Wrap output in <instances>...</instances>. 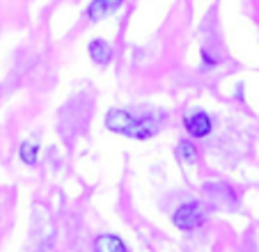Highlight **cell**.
<instances>
[{
    "instance_id": "1",
    "label": "cell",
    "mask_w": 259,
    "mask_h": 252,
    "mask_svg": "<svg viewBox=\"0 0 259 252\" xmlns=\"http://www.w3.org/2000/svg\"><path fill=\"white\" fill-rule=\"evenodd\" d=\"M106 129L113 133H119V136L136 138V140H149V138L156 133L158 126L154 124L152 119H147V117L138 119L131 112L113 108V110L106 112Z\"/></svg>"
},
{
    "instance_id": "2",
    "label": "cell",
    "mask_w": 259,
    "mask_h": 252,
    "mask_svg": "<svg viewBox=\"0 0 259 252\" xmlns=\"http://www.w3.org/2000/svg\"><path fill=\"white\" fill-rule=\"evenodd\" d=\"M172 223H175V227H179L181 232H195V229L204 227L206 211L202 208L200 202H186L175 211Z\"/></svg>"
},
{
    "instance_id": "3",
    "label": "cell",
    "mask_w": 259,
    "mask_h": 252,
    "mask_svg": "<svg viewBox=\"0 0 259 252\" xmlns=\"http://www.w3.org/2000/svg\"><path fill=\"white\" fill-rule=\"evenodd\" d=\"M184 126H186V131L191 133L193 138H204L211 133V117L206 115L204 110H197L184 119Z\"/></svg>"
},
{
    "instance_id": "4",
    "label": "cell",
    "mask_w": 259,
    "mask_h": 252,
    "mask_svg": "<svg viewBox=\"0 0 259 252\" xmlns=\"http://www.w3.org/2000/svg\"><path fill=\"white\" fill-rule=\"evenodd\" d=\"M119 5H122V0H92L88 5V19L101 21V19L113 14Z\"/></svg>"
},
{
    "instance_id": "5",
    "label": "cell",
    "mask_w": 259,
    "mask_h": 252,
    "mask_svg": "<svg viewBox=\"0 0 259 252\" xmlns=\"http://www.w3.org/2000/svg\"><path fill=\"white\" fill-rule=\"evenodd\" d=\"M94 252H126V245L115 234H99L94 238Z\"/></svg>"
},
{
    "instance_id": "6",
    "label": "cell",
    "mask_w": 259,
    "mask_h": 252,
    "mask_svg": "<svg viewBox=\"0 0 259 252\" xmlns=\"http://www.w3.org/2000/svg\"><path fill=\"white\" fill-rule=\"evenodd\" d=\"M90 58L97 64L106 67L113 60V46L108 44L106 39H94V41H90Z\"/></svg>"
},
{
    "instance_id": "7",
    "label": "cell",
    "mask_w": 259,
    "mask_h": 252,
    "mask_svg": "<svg viewBox=\"0 0 259 252\" xmlns=\"http://www.w3.org/2000/svg\"><path fill=\"white\" fill-rule=\"evenodd\" d=\"M175 156L179 160H186V163H195L200 154H197V149H195V145H193V142L181 140L179 145H177V149H175Z\"/></svg>"
},
{
    "instance_id": "8",
    "label": "cell",
    "mask_w": 259,
    "mask_h": 252,
    "mask_svg": "<svg viewBox=\"0 0 259 252\" xmlns=\"http://www.w3.org/2000/svg\"><path fill=\"white\" fill-rule=\"evenodd\" d=\"M19 154H21V158H23V163L34 165L37 163V154H39V145L32 140H25V142H21Z\"/></svg>"
}]
</instances>
